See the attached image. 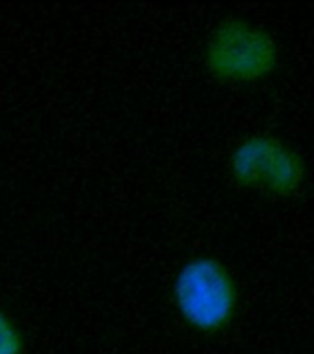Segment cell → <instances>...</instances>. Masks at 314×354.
Returning <instances> with one entry per match:
<instances>
[{
	"instance_id": "3",
	"label": "cell",
	"mask_w": 314,
	"mask_h": 354,
	"mask_svg": "<svg viewBox=\"0 0 314 354\" xmlns=\"http://www.w3.org/2000/svg\"><path fill=\"white\" fill-rule=\"evenodd\" d=\"M226 169L235 187L281 202L304 195L311 178L305 154L287 138L268 131L241 136L230 149Z\"/></svg>"
},
{
	"instance_id": "1",
	"label": "cell",
	"mask_w": 314,
	"mask_h": 354,
	"mask_svg": "<svg viewBox=\"0 0 314 354\" xmlns=\"http://www.w3.org/2000/svg\"><path fill=\"white\" fill-rule=\"evenodd\" d=\"M203 68L213 83L235 88L261 86L279 74L283 46L265 22L228 13L212 24L201 50Z\"/></svg>"
},
{
	"instance_id": "4",
	"label": "cell",
	"mask_w": 314,
	"mask_h": 354,
	"mask_svg": "<svg viewBox=\"0 0 314 354\" xmlns=\"http://www.w3.org/2000/svg\"><path fill=\"white\" fill-rule=\"evenodd\" d=\"M0 354H28L26 334L21 323L0 305Z\"/></svg>"
},
{
	"instance_id": "2",
	"label": "cell",
	"mask_w": 314,
	"mask_h": 354,
	"mask_svg": "<svg viewBox=\"0 0 314 354\" xmlns=\"http://www.w3.org/2000/svg\"><path fill=\"white\" fill-rule=\"evenodd\" d=\"M241 285L232 266L219 255H190L176 266L169 301L178 322L197 336L228 333L239 316Z\"/></svg>"
}]
</instances>
